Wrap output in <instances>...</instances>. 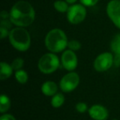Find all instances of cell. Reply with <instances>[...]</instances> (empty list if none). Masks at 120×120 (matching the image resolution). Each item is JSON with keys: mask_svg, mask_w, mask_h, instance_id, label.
Here are the masks:
<instances>
[{"mask_svg": "<svg viewBox=\"0 0 120 120\" xmlns=\"http://www.w3.org/2000/svg\"><path fill=\"white\" fill-rule=\"evenodd\" d=\"M9 13L12 23L19 27L29 26L35 21V12L33 6L24 0L16 3Z\"/></svg>", "mask_w": 120, "mask_h": 120, "instance_id": "obj_1", "label": "cell"}, {"mask_svg": "<svg viewBox=\"0 0 120 120\" xmlns=\"http://www.w3.org/2000/svg\"><path fill=\"white\" fill-rule=\"evenodd\" d=\"M65 101V97L62 93H57L52 97L51 105L54 108H59L64 105Z\"/></svg>", "mask_w": 120, "mask_h": 120, "instance_id": "obj_13", "label": "cell"}, {"mask_svg": "<svg viewBox=\"0 0 120 120\" xmlns=\"http://www.w3.org/2000/svg\"><path fill=\"white\" fill-rule=\"evenodd\" d=\"M110 48L114 54L120 55V33L117 34L113 38L110 44Z\"/></svg>", "mask_w": 120, "mask_h": 120, "instance_id": "obj_15", "label": "cell"}, {"mask_svg": "<svg viewBox=\"0 0 120 120\" xmlns=\"http://www.w3.org/2000/svg\"><path fill=\"white\" fill-rule=\"evenodd\" d=\"M11 106V101L9 98L6 95L3 94L0 97V112L5 113L6 111L9 109Z\"/></svg>", "mask_w": 120, "mask_h": 120, "instance_id": "obj_14", "label": "cell"}, {"mask_svg": "<svg viewBox=\"0 0 120 120\" xmlns=\"http://www.w3.org/2000/svg\"><path fill=\"white\" fill-rule=\"evenodd\" d=\"M86 17V9L84 5L72 4L67 12V18L71 24L77 25L82 22Z\"/></svg>", "mask_w": 120, "mask_h": 120, "instance_id": "obj_5", "label": "cell"}, {"mask_svg": "<svg viewBox=\"0 0 120 120\" xmlns=\"http://www.w3.org/2000/svg\"><path fill=\"white\" fill-rule=\"evenodd\" d=\"M53 7L56 9V11H58V12H61V13L67 12L69 8L68 3L65 0H57V1H55L54 4H53Z\"/></svg>", "mask_w": 120, "mask_h": 120, "instance_id": "obj_16", "label": "cell"}, {"mask_svg": "<svg viewBox=\"0 0 120 120\" xmlns=\"http://www.w3.org/2000/svg\"><path fill=\"white\" fill-rule=\"evenodd\" d=\"M59 59L58 56L53 53L44 54L38 62V68L45 74H50L58 68Z\"/></svg>", "mask_w": 120, "mask_h": 120, "instance_id": "obj_4", "label": "cell"}, {"mask_svg": "<svg viewBox=\"0 0 120 120\" xmlns=\"http://www.w3.org/2000/svg\"><path fill=\"white\" fill-rule=\"evenodd\" d=\"M9 41L17 50L26 51L30 46V36L24 27L17 26L12 29L9 33Z\"/></svg>", "mask_w": 120, "mask_h": 120, "instance_id": "obj_3", "label": "cell"}, {"mask_svg": "<svg viewBox=\"0 0 120 120\" xmlns=\"http://www.w3.org/2000/svg\"><path fill=\"white\" fill-rule=\"evenodd\" d=\"M45 44L46 48L52 53H59L68 47V38L64 30L53 29L49 30L45 36Z\"/></svg>", "mask_w": 120, "mask_h": 120, "instance_id": "obj_2", "label": "cell"}, {"mask_svg": "<svg viewBox=\"0 0 120 120\" xmlns=\"http://www.w3.org/2000/svg\"><path fill=\"white\" fill-rule=\"evenodd\" d=\"M66 2L68 3V4H75L76 2H77V0H65Z\"/></svg>", "mask_w": 120, "mask_h": 120, "instance_id": "obj_25", "label": "cell"}, {"mask_svg": "<svg viewBox=\"0 0 120 120\" xmlns=\"http://www.w3.org/2000/svg\"><path fill=\"white\" fill-rule=\"evenodd\" d=\"M113 120H118V119H116V118H114V119H113Z\"/></svg>", "mask_w": 120, "mask_h": 120, "instance_id": "obj_26", "label": "cell"}, {"mask_svg": "<svg viewBox=\"0 0 120 120\" xmlns=\"http://www.w3.org/2000/svg\"><path fill=\"white\" fill-rule=\"evenodd\" d=\"M76 109H77V111L79 112V113H85L87 109L86 104L83 103V102H79V103H77V105H76Z\"/></svg>", "mask_w": 120, "mask_h": 120, "instance_id": "obj_21", "label": "cell"}, {"mask_svg": "<svg viewBox=\"0 0 120 120\" xmlns=\"http://www.w3.org/2000/svg\"><path fill=\"white\" fill-rule=\"evenodd\" d=\"M15 77L17 79V81L21 84H25L27 82L28 80V75H27V72L24 70H18L15 73Z\"/></svg>", "mask_w": 120, "mask_h": 120, "instance_id": "obj_17", "label": "cell"}, {"mask_svg": "<svg viewBox=\"0 0 120 120\" xmlns=\"http://www.w3.org/2000/svg\"><path fill=\"white\" fill-rule=\"evenodd\" d=\"M113 65V56L111 53L105 52L97 56L94 62V68L97 72L107 71Z\"/></svg>", "mask_w": 120, "mask_h": 120, "instance_id": "obj_7", "label": "cell"}, {"mask_svg": "<svg viewBox=\"0 0 120 120\" xmlns=\"http://www.w3.org/2000/svg\"><path fill=\"white\" fill-rule=\"evenodd\" d=\"M80 77L77 72H71L63 77L60 81V89L64 92H71L77 87Z\"/></svg>", "mask_w": 120, "mask_h": 120, "instance_id": "obj_6", "label": "cell"}, {"mask_svg": "<svg viewBox=\"0 0 120 120\" xmlns=\"http://www.w3.org/2000/svg\"><path fill=\"white\" fill-rule=\"evenodd\" d=\"M9 33H10V31H8V29L0 26V37H1V39H4L5 37H7L8 35H9Z\"/></svg>", "mask_w": 120, "mask_h": 120, "instance_id": "obj_22", "label": "cell"}, {"mask_svg": "<svg viewBox=\"0 0 120 120\" xmlns=\"http://www.w3.org/2000/svg\"><path fill=\"white\" fill-rule=\"evenodd\" d=\"M24 65V61L22 58H16L15 60H13V62L12 63L11 66L12 67L13 70H16V71H18V70H21L22 68Z\"/></svg>", "mask_w": 120, "mask_h": 120, "instance_id": "obj_18", "label": "cell"}, {"mask_svg": "<svg viewBox=\"0 0 120 120\" xmlns=\"http://www.w3.org/2000/svg\"><path fill=\"white\" fill-rule=\"evenodd\" d=\"M61 62L66 70L72 72L77 67V57L75 52L71 49L64 51L61 58Z\"/></svg>", "mask_w": 120, "mask_h": 120, "instance_id": "obj_9", "label": "cell"}, {"mask_svg": "<svg viewBox=\"0 0 120 120\" xmlns=\"http://www.w3.org/2000/svg\"><path fill=\"white\" fill-rule=\"evenodd\" d=\"M1 72H0V79L1 80H6V79L9 78L11 75L12 74V71L13 68L11 65L5 62H2L1 64Z\"/></svg>", "mask_w": 120, "mask_h": 120, "instance_id": "obj_12", "label": "cell"}, {"mask_svg": "<svg viewBox=\"0 0 120 120\" xmlns=\"http://www.w3.org/2000/svg\"><path fill=\"white\" fill-rule=\"evenodd\" d=\"M68 47L69 48V49L72 50V51H77V50H79L82 47V45L79 41L76 40H72L68 41Z\"/></svg>", "mask_w": 120, "mask_h": 120, "instance_id": "obj_19", "label": "cell"}, {"mask_svg": "<svg viewBox=\"0 0 120 120\" xmlns=\"http://www.w3.org/2000/svg\"><path fill=\"white\" fill-rule=\"evenodd\" d=\"M80 2L85 7H93L96 5L99 0H80Z\"/></svg>", "mask_w": 120, "mask_h": 120, "instance_id": "obj_20", "label": "cell"}, {"mask_svg": "<svg viewBox=\"0 0 120 120\" xmlns=\"http://www.w3.org/2000/svg\"><path fill=\"white\" fill-rule=\"evenodd\" d=\"M113 66L116 68L120 67V55L119 54H114L113 56Z\"/></svg>", "mask_w": 120, "mask_h": 120, "instance_id": "obj_23", "label": "cell"}, {"mask_svg": "<svg viewBox=\"0 0 120 120\" xmlns=\"http://www.w3.org/2000/svg\"><path fill=\"white\" fill-rule=\"evenodd\" d=\"M0 120H16V118L11 114H3L0 117Z\"/></svg>", "mask_w": 120, "mask_h": 120, "instance_id": "obj_24", "label": "cell"}, {"mask_svg": "<svg viewBox=\"0 0 120 120\" xmlns=\"http://www.w3.org/2000/svg\"><path fill=\"white\" fill-rule=\"evenodd\" d=\"M106 12L115 26L120 29V0H110L107 4Z\"/></svg>", "mask_w": 120, "mask_h": 120, "instance_id": "obj_8", "label": "cell"}, {"mask_svg": "<svg viewBox=\"0 0 120 120\" xmlns=\"http://www.w3.org/2000/svg\"><path fill=\"white\" fill-rule=\"evenodd\" d=\"M41 90L42 93L46 96H53L58 91V86L55 82L48 81L42 85Z\"/></svg>", "mask_w": 120, "mask_h": 120, "instance_id": "obj_11", "label": "cell"}, {"mask_svg": "<svg viewBox=\"0 0 120 120\" xmlns=\"http://www.w3.org/2000/svg\"><path fill=\"white\" fill-rule=\"evenodd\" d=\"M89 114L90 118L95 120H105L109 116L107 109L100 105H95L90 107Z\"/></svg>", "mask_w": 120, "mask_h": 120, "instance_id": "obj_10", "label": "cell"}]
</instances>
